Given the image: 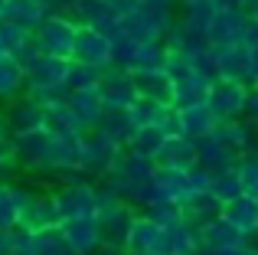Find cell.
<instances>
[{
    "label": "cell",
    "instance_id": "cell-30",
    "mask_svg": "<svg viewBox=\"0 0 258 255\" xmlns=\"http://www.w3.org/2000/svg\"><path fill=\"white\" fill-rule=\"evenodd\" d=\"M200 252V236H196V226H189L183 219L180 226H170L164 229V245H160V255H196Z\"/></svg>",
    "mask_w": 258,
    "mask_h": 255
},
{
    "label": "cell",
    "instance_id": "cell-17",
    "mask_svg": "<svg viewBox=\"0 0 258 255\" xmlns=\"http://www.w3.org/2000/svg\"><path fill=\"white\" fill-rule=\"evenodd\" d=\"M17 255H76V252L66 245L59 226L56 229H39V232L17 226Z\"/></svg>",
    "mask_w": 258,
    "mask_h": 255
},
{
    "label": "cell",
    "instance_id": "cell-2",
    "mask_svg": "<svg viewBox=\"0 0 258 255\" xmlns=\"http://www.w3.org/2000/svg\"><path fill=\"white\" fill-rule=\"evenodd\" d=\"M164 69H167V76H170V82H173V108H186V105L206 102L213 79H209L196 62L167 52V66Z\"/></svg>",
    "mask_w": 258,
    "mask_h": 255
},
{
    "label": "cell",
    "instance_id": "cell-53",
    "mask_svg": "<svg viewBox=\"0 0 258 255\" xmlns=\"http://www.w3.org/2000/svg\"><path fill=\"white\" fill-rule=\"evenodd\" d=\"M4 7H7V0H0V17H4Z\"/></svg>",
    "mask_w": 258,
    "mask_h": 255
},
{
    "label": "cell",
    "instance_id": "cell-47",
    "mask_svg": "<svg viewBox=\"0 0 258 255\" xmlns=\"http://www.w3.org/2000/svg\"><path fill=\"white\" fill-rule=\"evenodd\" d=\"M216 10H245V0H213Z\"/></svg>",
    "mask_w": 258,
    "mask_h": 255
},
{
    "label": "cell",
    "instance_id": "cell-8",
    "mask_svg": "<svg viewBox=\"0 0 258 255\" xmlns=\"http://www.w3.org/2000/svg\"><path fill=\"white\" fill-rule=\"evenodd\" d=\"M248 89H252V85L235 82V79H216V82L209 85L206 105L213 108V115L219 118V121H242L245 102H248Z\"/></svg>",
    "mask_w": 258,
    "mask_h": 255
},
{
    "label": "cell",
    "instance_id": "cell-33",
    "mask_svg": "<svg viewBox=\"0 0 258 255\" xmlns=\"http://www.w3.org/2000/svg\"><path fill=\"white\" fill-rule=\"evenodd\" d=\"M26 92V76H23V66L17 62L13 56L0 59V102H13Z\"/></svg>",
    "mask_w": 258,
    "mask_h": 255
},
{
    "label": "cell",
    "instance_id": "cell-52",
    "mask_svg": "<svg viewBox=\"0 0 258 255\" xmlns=\"http://www.w3.org/2000/svg\"><path fill=\"white\" fill-rule=\"evenodd\" d=\"M255 4H258V0H245V10L252 13V7H255Z\"/></svg>",
    "mask_w": 258,
    "mask_h": 255
},
{
    "label": "cell",
    "instance_id": "cell-31",
    "mask_svg": "<svg viewBox=\"0 0 258 255\" xmlns=\"http://www.w3.org/2000/svg\"><path fill=\"white\" fill-rule=\"evenodd\" d=\"M180 210H183V219H186L189 226H196V229H200L203 223H209V219L219 216L222 206L216 203L213 193H189V197L180 203Z\"/></svg>",
    "mask_w": 258,
    "mask_h": 255
},
{
    "label": "cell",
    "instance_id": "cell-46",
    "mask_svg": "<svg viewBox=\"0 0 258 255\" xmlns=\"http://www.w3.org/2000/svg\"><path fill=\"white\" fill-rule=\"evenodd\" d=\"M219 255H258V245H255V239H252V242H242V245L226 249V252H219Z\"/></svg>",
    "mask_w": 258,
    "mask_h": 255
},
{
    "label": "cell",
    "instance_id": "cell-27",
    "mask_svg": "<svg viewBox=\"0 0 258 255\" xmlns=\"http://www.w3.org/2000/svg\"><path fill=\"white\" fill-rule=\"evenodd\" d=\"M69 108L72 115L82 121V128H95L101 121V115H105V102H101V92L98 89H82V92H69Z\"/></svg>",
    "mask_w": 258,
    "mask_h": 255
},
{
    "label": "cell",
    "instance_id": "cell-1",
    "mask_svg": "<svg viewBox=\"0 0 258 255\" xmlns=\"http://www.w3.org/2000/svg\"><path fill=\"white\" fill-rule=\"evenodd\" d=\"M176 20H180V13H176L173 7H144V4H138L134 10L121 13L118 30L124 33V36L138 39V43H164L167 33L176 26Z\"/></svg>",
    "mask_w": 258,
    "mask_h": 255
},
{
    "label": "cell",
    "instance_id": "cell-20",
    "mask_svg": "<svg viewBox=\"0 0 258 255\" xmlns=\"http://www.w3.org/2000/svg\"><path fill=\"white\" fill-rule=\"evenodd\" d=\"M66 245H69L76 255H92L105 239H101V229H98V219H62L59 226Z\"/></svg>",
    "mask_w": 258,
    "mask_h": 255
},
{
    "label": "cell",
    "instance_id": "cell-16",
    "mask_svg": "<svg viewBox=\"0 0 258 255\" xmlns=\"http://www.w3.org/2000/svg\"><path fill=\"white\" fill-rule=\"evenodd\" d=\"M252 13L248 10H219L209 26V43L213 46H245Z\"/></svg>",
    "mask_w": 258,
    "mask_h": 255
},
{
    "label": "cell",
    "instance_id": "cell-11",
    "mask_svg": "<svg viewBox=\"0 0 258 255\" xmlns=\"http://www.w3.org/2000/svg\"><path fill=\"white\" fill-rule=\"evenodd\" d=\"M52 193H56L62 219H95V213H98V190L88 180H69Z\"/></svg>",
    "mask_w": 258,
    "mask_h": 255
},
{
    "label": "cell",
    "instance_id": "cell-37",
    "mask_svg": "<svg viewBox=\"0 0 258 255\" xmlns=\"http://www.w3.org/2000/svg\"><path fill=\"white\" fill-rule=\"evenodd\" d=\"M209 193L216 197V203H219V206H226V203H232V200L242 197V183H239V177H235L232 167H229V170L213 173V186H209Z\"/></svg>",
    "mask_w": 258,
    "mask_h": 255
},
{
    "label": "cell",
    "instance_id": "cell-4",
    "mask_svg": "<svg viewBox=\"0 0 258 255\" xmlns=\"http://www.w3.org/2000/svg\"><path fill=\"white\" fill-rule=\"evenodd\" d=\"M13 197H17V210H20V226L30 232L39 229H56L62 226V213H59L56 203V193H36V190H26V186L13 183Z\"/></svg>",
    "mask_w": 258,
    "mask_h": 255
},
{
    "label": "cell",
    "instance_id": "cell-44",
    "mask_svg": "<svg viewBox=\"0 0 258 255\" xmlns=\"http://www.w3.org/2000/svg\"><path fill=\"white\" fill-rule=\"evenodd\" d=\"M0 255H17V229H0Z\"/></svg>",
    "mask_w": 258,
    "mask_h": 255
},
{
    "label": "cell",
    "instance_id": "cell-51",
    "mask_svg": "<svg viewBox=\"0 0 258 255\" xmlns=\"http://www.w3.org/2000/svg\"><path fill=\"white\" fill-rule=\"evenodd\" d=\"M4 56H10V52H7V46H4V39H0V59Z\"/></svg>",
    "mask_w": 258,
    "mask_h": 255
},
{
    "label": "cell",
    "instance_id": "cell-18",
    "mask_svg": "<svg viewBox=\"0 0 258 255\" xmlns=\"http://www.w3.org/2000/svg\"><path fill=\"white\" fill-rule=\"evenodd\" d=\"M213 62L219 79H235V82L252 85V52H248V46H213Z\"/></svg>",
    "mask_w": 258,
    "mask_h": 255
},
{
    "label": "cell",
    "instance_id": "cell-13",
    "mask_svg": "<svg viewBox=\"0 0 258 255\" xmlns=\"http://www.w3.org/2000/svg\"><path fill=\"white\" fill-rule=\"evenodd\" d=\"M124 147H118L114 141H108L101 131L88 128L85 131V154H82V177H98L105 180V173L114 167V160L121 157Z\"/></svg>",
    "mask_w": 258,
    "mask_h": 255
},
{
    "label": "cell",
    "instance_id": "cell-45",
    "mask_svg": "<svg viewBox=\"0 0 258 255\" xmlns=\"http://www.w3.org/2000/svg\"><path fill=\"white\" fill-rule=\"evenodd\" d=\"M92 255H131V249H127V245H121V242H101Z\"/></svg>",
    "mask_w": 258,
    "mask_h": 255
},
{
    "label": "cell",
    "instance_id": "cell-42",
    "mask_svg": "<svg viewBox=\"0 0 258 255\" xmlns=\"http://www.w3.org/2000/svg\"><path fill=\"white\" fill-rule=\"evenodd\" d=\"M0 167H13V138L7 131L4 108H0Z\"/></svg>",
    "mask_w": 258,
    "mask_h": 255
},
{
    "label": "cell",
    "instance_id": "cell-12",
    "mask_svg": "<svg viewBox=\"0 0 258 255\" xmlns=\"http://www.w3.org/2000/svg\"><path fill=\"white\" fill-rule=\"evenodd\" d=\"M114 59V46L111 36L95 26H79V36H76V49H72V62H82L92 66V69H108Z\"/></svg>",
    "mask_w": 258,
    "mask_h": 255
},
{
    "label": "cell",
    "instance_id": "cell-35",
    "mask_svg": "<svg viewBox=\"0 0 258 255\" xmlns=\"http://www.w3.org/2000/svg\"><path fill=\"white\" fill-rule=\"evenodd\" d=\"M216 13H219V10H216L213 0H196V4H189V7H183V10H180V20L189 26V30L206 33V36H209V26H213Z\"/></svg>",
    "mask_w": 258,
    "mask_h": 255
},
{
    "label": "cell",
    "instance_id": "cell-36",
    "mask_svg": "<svg viewBox=\"0 0 258 255\" xmlns=\"http://www.w3.org/2000/svg\"><path fill=\"white\" fill-rule=\"evenodd\" d=\"M232 170H235V177H239V183H242V193L258 200V151L239 154V160L232 164Z\"/></svg>",
    "mask_w": 258,
    "mask_h": 255
},
{
    "label": "cell",
    "instance_id": "cell-6",
    "mask_svg": "<svg viewBox=\"0 0 258 255\" xmlns=\"http://www.w3.org/2000/svg\"><path fill=\"white\" fill-rule=\"evenodd\" d=\"M13 167L20 170H56V138L49 131H33L23 138H13Z\"/></svg>",
    "mask_w": 258,
    "mask_h": 255
},
{
    "label": "cell",
    "instance_id": "cell-24",
    "mask_svg": "<svg viewBox=\"0 0 258 255\" xmlns=\"http://www.w3.org/2000/svg\"><path fill=\"white\" fill-rule=\"evenodd\" d=\"M134 85H138V98H151V102L170 105L173 108V82L167 69H147V72H131Z\"/></svg>",
    "mask_w": 258,
    "mask_h": 255
},
{
    "label": "cell",
    "instance_id": "cell-26",
    "mask_svg": "<svg viewBox=\"0 0 258 255\" xmlns=\"http://www.w3.org/2000/svg\"><path fill=\"white\" fill-rule=\"evenodd\" d=\"M239 160V154H232L226 144H219V141L213 138V134H206L203 141H196V164L206 167L209 173H219V170H229V167Z\"/></svg>",
    "mask_w": 258,
    "mask_h": 255
},
{
    "label": "cell",
    "instance_id": "cell-14",
    "mask_svg": "<svg viewBox=\"0 0 258 255\" xmlns=\"http://www.w3.org/2000/svg\"><path fill=\"white\" fill-rule=\"evenodd\" d=\"M4 118H7V131L10 138H23V134H33V131H43V118H46V105L39 102L36 95H20L13 98L10 105L4 108Z\"/></svg>",
    "mask_w": 258,
    "mask_h": 255
},
{
    "label": "cell",
    "instance_id": "cell-21",
    "mask_svg": "<svg viewBox=\"0 0 258 255\" xmlns=\"http://www.w3.org/2000/svg\"><path fill=\"white\" fill-rule=\"evenodd\" d=\"M222 219H226L239 236H245L248 242L258 239V200L255 197H245V193H242L239 200L226 203L222 206Z\"/></svg>",
    "mask_w": 258,
    "mask_h": 255
},
{
    "label": "cell",
    "instance_id": "cell-54",
    "mask_svg": "<svg viewBox=\"0 0 258 255\" xmlns=\"http://www.w3.org/2000/svg\"><path fill=\"white\" fill-rule=\"evenodd\" d=\"M252 17H258V4H255V7H252Z\"/></svg>",
    "mask_w": 258,
    "mask_h": 255
},
{
    "label": "cell",
    "instance_id": "cell-19",
    "mask_svg": "<svg viewBox=\"0 0 258 255\" xmlns=\"http://www.w3.org/2000/svg\"><path fill=\"white\" fill-rule=\"evenodd\" d=\"M196 236H200V252L203 255H219L226 249H235V245L248 242L245 236H239V232L222 219V213L216 219H209V223H203L200 229H196Z\"/></svg>",
    "mask_w": 258,
    "mask_h": 255
},
{
    "label": "cell",
    "instance_id": "cell-23",
    "mask_svg": "<svg viewBox=\"0 0 258 255\" xmlns=\"http://www.w3.org/2000/svg\"><path fill=\"white\" fill-rule=\"evenodd\" d=\"M176 121H180V134H186V138H193V141H203L206 134H213V128L219 124V118L213 115V108H209L206 102H200V105L176 108Z\"/></svg>",
    "mask_w": 258,
    "mask_h": 255
},
{
    "label": "cell",
    "instance_id": "cell-28",
    "mask_svg": "<svg viewBox=\"0 0 258 255\" xmlns=\"http://www.w3.org/2000/svg\"><path fill=\"white\" fill-rule=\"evenodd\" d=\"M43 131H49L52 138H72V134H82L85 128L72 115L69 102H59V105H46V118H43Z\"/></svg>",
    "mask_w": 258,
    "mask_h": 255
},
{
    "label": "cell",
    "instance_id": "cell-25",
    "mask_svg": "<svg viewBox=\"0 0 258 255\" xmlns=\"http://www.w3.org/2000/svg\"><path fill=\"white\" fill-rule=\"evenodd\" d=\"M160 245H164V226L151 223L147 216H138L127 232V249L131 255H160Z\"/></svg>",
    "mask_w": 258,
    "mask_h": 255
},
{
    "label": "cell",
    "instance_id": "cell-41",
    "mask_svg": "<svg viewBox=\"0 0 258 255\" xmlns=\"http://www.w3.org/2000/svg\"><path fill=\"white\" fill-rule=\"evenodd\" d=\"M186 183H189V193H209V186H213V173L206 170V167H189L186 170Z\"/></svg>",
    "mask_w": 258,
    "mask_h": 255
},
{
    "label": "cell",
    "instance_id": "cell-15",
    "mask_svg": "<svg viewBox=\"0 0 258 255\" xmlns=\"http://www.w3.org/2000/svg\"><path fill=\"white\" fill-rule=\"evenodd\" d=\"M98 92L105 108L114 111H127L134 102H138V85H134V76L127 69H118V66H108L98 79Z\"/></svg>",
    "mask_w": 258,
    "mask_h": 255
},
{
    "label": "cell",
    "instance_id": "cell-38",
    "mask_svg": "<svg viewBox=\"0 0 258 255\" xmlns=\"http://www.w3.org/2000/svg\"><path fill=\"white\" fill-rule=\"evenodd\" d=\"M105 69H92V66H82V62H72L69 69V79H66V89L69 92H82V89H98V79Z\"/></svg>",
    "mask_w": 258,
    "mask_h": 255
},
{
    "label": "cell",
    "instance_id": "cell-7",
    "mask_svg": "<svg viewBox=\"0 0 258 255\" xmlns=\"http://www.w3.org/2000/svg\"><path fill=\"white\" fill-rule=\"evenodd\" d=\"M189 197V183H186V170H170V167H157L154 177L147 180V186L141 190L134 210H147L154 203H183Z\"/></svg>",
    "mask_w": 258,
    "mask_h": 255
},
{
    "label": "cell",
    "instance_id": "cell-9",
    "mask_svg": "<svg viewBox=\"0 0 258 255\" xmlns=\"http://www.w3.org/2000/svg\"><path fill=\"white\" fill-rule=\"evenodd\" d=\"M62 13L76 26H95V30L108 33V36L118 33V20H121V10L111 0H69V7Z\"/></svg>",
    "mask_w": 258,
    "mask_h": 255
},
{
    "label": "cell",
    "instance_id": "cell-43",
    "mask_svg": "<svg viewBox=\"0 0 258 255\" xmlns=\"http://www.w3.org/2000/svg\"><path fill=\"white\" fill-rule=\"evenodd\" d=\"M242 121H248L252 128H258V85L248 89V102H245V115H242Z\"/></svg>",
    "mask_w": 258,
    "mask_h": 255
},
{
    "label": "cell",
    "instance_id": "cell-49",
    "mask_svg": "<svg viewBox=\"0 0 258 255\" xmlns=\"http://www.w3.org/2000/svg\"><path fill=\"white\" fill-rule=\"evenodd\" d=\"M144 7H173L176 10V0H141Z\"/></svg>",
    "mask_w": 258,
    "mask_h": 255
},
{
    "label": "cell",
    "instance_id": "cell-55",
    "mask_svg": "<svg viewBox=\"0 0 258 255\" xmlns=\"http://www.w3.org/2000/svg\"><path fill=\"white\" fill-rule=\"evenodd\" d=\"M0 183H4V180H0Z\"/></svg>",
    "mask_w": 258,
    "mask_h": 255
},
{
    "label": "cell",
    "instance_id": "cell-29",
    "mask_svg": "<svg viewBox=\"0 0 258 255\" xmlns=\"http://www.w3.org/2000/svg\"><path fill=\"white\" fill-rule=\"evenodd\" d=\"M46 17H49V13H46V7L39 4V0H7L4 17H0V20H7V23H17V26H23V30L33 33Z\"/></svg>",
    "mask_w": 258,
    "mask_h": 255
},
{
    "label": "cell",
    "instance_id": "cell-48",
    "mask_svg": "<svg viewBox=\"0 0 258 255\" xmlns=\"http://www.w3.org/2000/svg\"><path fill=\"white\" fill-rule=\"evenodd\" d=\"M111 4H114V7H118V10H121V13H127V10H134V7H138V4H141V0H111Z\"/></svg>",
    "mask_w": 258,
    "mask_h": 255
},
{
    "label": "cell",
    "instance_id": "cell-22",
    "mask_svg": "<svg viewBox=\"0 0 258 255\" xmlns=\"http://www.w3.org/2000/svg\"><path fill=\"white\" fill-rule=\"evenodd\" d=\"M157 167H170V170H189L196 167V141L186 134H170L160 147V154L154 157Z\"/></svg>",
    "mask_w": 258,
    "mask_h": 255
},
{
    "label": "cell",
    "instance_id": "cell-34",
    "mask_svg": "<svg viewBox=\"0 0 258 255\" xmlns=\"http://www.w3.org/2000/svg\"><path fill=\"white\" fill-rule=\"evenodd\" d=\"M95 131H101L108 141H114L118 147H124V144H127V138L134 134V124H131V118H127V111H114V108H108L105 115H101V121L95 124Z\"/></svg>",
    "mask_w": 258,
    "mask_h": 255
},
{
    "label": "cell",
    "instance_id": "cell-3",
    "mask_svg": "<svg viewBox=\"0 0 258 255\" xmlns=\"http://www.w3.org/2000/svg\"><path fill=\"white\" fill-rule=\"evenodd\" d=\"M154 170H157V164H154V160L121 151V157L114 160V167L105 173V180H101V183H108L121 200H127V203L134 206V203H138V197H141V190L147 186V180L154 177Z\"/></svg>",
    "mask_w": 258,
    "mask_h": 255
},
{
    "label": "cell",
    "instance_id": "cell-50",
    "mask_svg": "<svg viewBox=\"0 0 258 255\" xmlns=\"http://www.w3.org/2000/svg\"><path fill=\"white\" fill-rule=\"evenodd\" d=\"M189 4H196V0H176V7H180V10H183V7H189Z\"/></svg>",
    "mask_w": 258,
    "mask_h": 255
},
{
    "label": "cell",
    "instance_id": "cell-32",
    "mask_svg": "<svg viewBox=\"0 0 258 255\" xmlns=\"http://www.w3.org/2000/svg\"><path fill=\"white\" fill-rule=\"evenodd\" d=\"M164 141H167L164 128H134V134L127 138L124 151L127 154H138V157L154 160L160 154V147H164Z\"/></svg>",
    "mask_w": 258,
    "mask_h": 255
},
{
    "label": "cell",
    "instance_id": "cell-39",
    "mask_svg": "<svg viewBox=\"0 0 258 255\" xmlns=\"http://www.w3.org/2000/svg\"><path fill=\"white\" fill-rule=\"evenodd\" d=\"M141 216H147L151 223L164 226V229H170V226H180V223H183L180 203H154V206H147V210H141Z\"/></svg>",
    "mask_w": 258,
    "mask_h": 255
},
{
    "label": "cell",
    "instance_id": "cell-40",
    "mask_svg": "<svg viewBox=\"0 0 258 255\" xmlns=\"http://www.w3.org/2000/svg\"><path fill=\"white\" fill-rule=\"evenodd\" d=\"M20 226V210L13 197V183H0V229H17Z\"/></svg>",
    "mask_w": 258,
    "mask_h": 255
},
{
    "label": "cell",
    "instance_id": "cell-10",
    "mask_svg": "<svg viewBox=\"0 0 258 255\" xmlns=\"http://www.w3.org/2000/svg\"><path fill=\"white\" fill-rule=\"evenodd\" d=\"M69 69H72V59H56V56H43L39 52L30 66H23L26 92L39 95V92H49V89H66Z\"/></svg>",
    "mask_w": 258,
    "mask_h": 255
},
{
    "label": "cell",
    "instance_id": "cell-5",
    "mask_svg": "<svg viewBox=\"0 0 258 255\" xmlns=\"http://www.w3.org/2000/svg\"><path fill=\"white\" fill-rule=\"evenodd\" d=\"M76 36H79V26L72 23L66 13H49V17L33 30L36 49L43 52V56H56V59H72Z\"/></svg>",
    "mask_w": 258,
    "mask_h": 255
}]
</instances>
